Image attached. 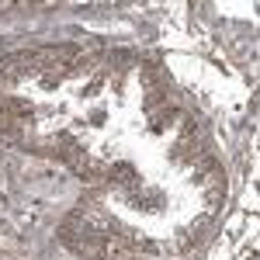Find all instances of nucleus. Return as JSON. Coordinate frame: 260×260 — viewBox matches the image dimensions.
I'll use <instances>...</instances> for the list:
<instances>
[{
  "instance_id": "f257e3e1",
  "label": "nucleus",
  "mask_w": 260,
  "mask_h": 260,
  "mask_svg": "<svg viewBox=\"0 0 260 260\" xmlns=\"http://www.w3.org/2000/svg\"><path fill=\"white\" fill-rule=\"evenodd\" d=\"M111 180L121 184V187H136V184H139V174H136L128 163H118V167H111Z\"/></svg>"
}]
</instances>
